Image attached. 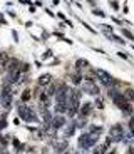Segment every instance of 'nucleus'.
<instances>
[{
	"label": "nucleus",
	"instance_id": "1",
	"mask_svg": "<svg viewBox=\"0 0 134 154\" xmlns=\"http://www.w3.org/2000/svg\"><path fill=\"white\" fill-rule=\"evenodd\" d=\"M102 131L100 127H92L91 133L87 134H82L79 139V147L80 149H89V147H92V146L96 144V141L99 139V133Z\"/></svg>",
	"mask_w": 134,
	"mask_h": 154
},
{
	"label": "nucleus",
	"instance_id": "2",
	"mask_svg": "<svg viewBox=\"0 0 134 154\" xmlns=\"http://www.w3.org/2000/svg\"><path fill=\"white\" fill-rule=\"evenodd\" d=\"M109 96H111V99H112L114 102L119 106V109H121V111L127 112V114H131V112H133V109H131V104L126 102V99H124V96H122V94H119L117 90L111 89V90H109Z\"/></svg>",
	"mask_w": 134,
	"mask_h": 154
},
{
	"label": "nucleus",
	"instance_id": "3",
	"mask_svg": "<svg viewBox=\"0 0 134 154\" xmlns=\"http://www.w3.org/2000/svg\"><path fill=\"white\" fill-rule=\"evenodd\" d=\"M0 102L5 109H10L12 106V84H5L2 87V94H0Z\"/></svg>",
	"mask_w": 134,
	"mask_h": 154
},
{
	"label": "nucleus",
	"instance_id": "4",
	"mask_svg": "<svg viewBox=\"0 0 134 154\" xmlns=\"http://www.w3.org/2000/svg\"><path fill=\"white\" fill-rule=\"evenodd\" d=\"M19 114H20V117L24 121H29V122H35V121H37V117H35V114L32 112V109H29L27 106L19 107Z\"/></svg>",
	"mask_w": 134,
	"mask_h": 154
},
{
	"label": "nucleus",
	"instance_id": "5",
	"mask_svg": "<svg viewBox=\"0 0 134 154\" xmlns=\"http://www.w3.org/2000/svg\"><path fill=\"white\" fill-rule=\"evenodd\" d=\"M122 137H124V133H122V126L116 124L112 126V129H111V136H109V141H122Z\"/></svg>",
	"mask_w": 134,
	"mask_h": 154
},
{
	"label": "nucleus",
	"instance_id": "6",
	"mask_svg": "<svg viewBox=\"0 0 134 154\" xmlns=\"http://www.w3.org/2000/svg\"><path fill=\"white\" fill-rule=\"evenodd\" d=\"M96 76L100 79V82H102L104 86H112V84H114V79L109 76L106 70H102V69H97V70H96Z\"/></svg>",
	"mask_w": 134,
	"mask_h": 154
},
{
	"label": "nucleus",
	"instance_id": "7",
	"mask_svg": "<svg viewBox=\"0 0 134 154\" xmlns=\"http://www.w3.org/2000/svg\"><path fill=\"white\" fill-rule=\"evenodd\" d=\"M82 90H86L87 94H92V96L99 94V89H97V87L92 84V81H89L87 84H84V86H82Z\"/></svg>",
	"mask_w": 134,
	"mask_h": 154
},
{
	"label": "nucleus",
	"instance_id": "8",
	"mask_svg": "<svg viewBox=\"0 0 134 154\" xmlns=\"http://www.w3.org/2000/svg\"><path fill=\"white\" fill-rule=\"evenodd\" d=\"M52 121V126H54V129H59V127H62L64 124H66V119H64L62 115H55L54 119H50Z\"/></svg>",
	"mask_w": 134,
	"mask_h": 154
},
{
	"label": "nucleus",
	"instance_id": "9",
	"mask_svg": "<svg viewBox=\"0 0 134 154\" xmlns=\"http://www.w3.org/2000/svg\"><path fill=\"white\" fill-rule=\"evenodd\" d=\"M50 81H52V76H50V74H44V76L39 77V84H40V86H47Z\"/></svg>",
	"mask_w": 134,
	"mask_h": 154
},
{
	"label": "nucleus",
	"instance_id": "10",
	"mask_svg": "<svg viewBox=\"0 0 134 154\" xmlns=\"http://www.w3.org/2000/svg\"><path fill=\"white\" fill-rule=\"evenodd\" d=\"M91 111H92L91 104H84L82 109H80V115H89V114H91Z\"/></svg>",
	"mask_w": 134,
	"mask_h": 154
},
{
	"label": "nucleus",
	"instance_id": "11",
	"mask_svg": "<svg viewBox=\"0 0 134 154\" xmlns=\"http://www.w3.org/2000/svg\"><path fill=\"white\" fill-rule=\"evenodd\" d=\"M75 65H77V69H79V70H80V69L87 67V65H89V62H87V60H84V59H79V60H77V64H75Z\"/></svg>",
	"mask_w": 134,
	"mask_h": 154
},
{
	"label": "nucleus",
	"instance_id": "12",
	"mask_svg": "<svg viewBox=\"0 0 134 154\" xmlns=\"http://www.w3.org/2000/svg\"><path fill=\"white\" fill-rule=\"evenodd\" d=\"M29 99H30V90H25L24 96H22V101H24V102H27Z\"/></svg>",
	"mask_w": 134,
	"mask_h": 154
},
{
	"label": "nucleus",
	"instance_id": "13",
	"mask_svg": "<svg viewBox=\"0 0 134 154\" xmlns=\"http://www.w3.org/2000/svg\"><path fill=\"white\" fill-rule=\"evenodd\" d=\"M126 97L129 99V101H133V90H131V89H127V92H126Z\"/></svg>",
	"mask_w": 134,
	"mask_h": 154
},
{
	"label": "nucleus",
	"instance_id": "14",
	"mask_svg": "<svg viewBox=\"0 0 134 154\" xmlns=\"http://www.w3.org/2000/svg\"><path fill=\"white\" fill-rule=\"evenodd\" d=\"M94 13H96V15H99V17H104V12H100V10H94Z\"/></svg>",
	"mask_w": 134,
	"mask_h": 154
},
{
	"label": "nucleus",
	"instance_id": "15",
	"mask_svg": "<svg viewBox=\"0 0 134 154\" xmlns=\"http://www.w3.org/2000/svg\"><path fill=\"white\" fill-rule=\"evenodd\" d=\"M5 126H7V122H5V121H0V131H2V129H4Z\"/></svg>",
	"mask_w": 134,
	"mask_h": 154
},
{
	"label": "nucleus",
	"instance_id": "16",
	"mask_svg": "<svg viewBox=\"0 0 134 154\" xmlns=\"http://www.w3.org/2000/svg\"><path fill=\"white\" fill-rule=\"evenodd\" d=\"M122 34H124V35H127V37H129V38H133V35H131V32H127V30H122Z\"/></svg>",
	"mask_w": 134,
	"mask_h": 154
},
{
	"label": "nucleus",
	"instance_id": "17",
	"mask_svg": "<svg viewBox=\"0 0 134 154\" xmlns=\"http://www.w3.org/2000/svg\"><path fill=\"white\" fill-rule=\"evenodd\" d=\"M96 106H97V109H102V102L100 101H96Z\"/></svg>",
	"mask_w": 134,
	"mask_h": 154
}]
</instances>
